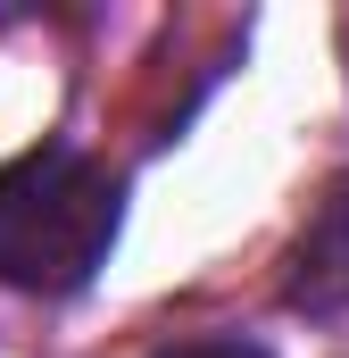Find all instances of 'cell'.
Returning a JSON list of instances; mask_svg holds the SVG:
<instances>
[{
	"label": "cell",
	"instance_id": "obj_3",
	"mask_svg": "<svg viewBox=\"0 0 349 358\" xmlns=\"http://www.w3.org/2000/svg\"><path fill=\"white\" fill-rule=\"evenodd\" d=\"M167 358H266V350H250V342H183Z\"/></svg>",
	"mask_w": 349,
	"mask_h": 358
},
{
	"label": "cell",
	"instance_id": "obj_1",
	"mask_svg": "<svg viewBox=\"0 0 349 358\" xmlns=\"http://www.w3.org/2000/svg\"><path fill=\"white\" fill-rule=\"evenodd\" d=\"M117 176L84 150H25L0 167V283L75 292L117 242Z\"/></svg>",
	"mask_w": 349,
	"mask_h": 358
},
{
	"label": "cell",
	"instance_id": "obj_2",
	"mask_svg": "<svg viewBox=\"0 0 349 358\" xmlns=\"http://www.w3.org/2000/svg\"><path fill=\"white\" fill-rule=\"evenodd\" d=\"M291 300H299V308H341L349 300V176L325 192L316 225H308L299 250H291Z\"/></svg>",
	"mask_w": 349,
	"mask_h": 358
}]
</instances>
